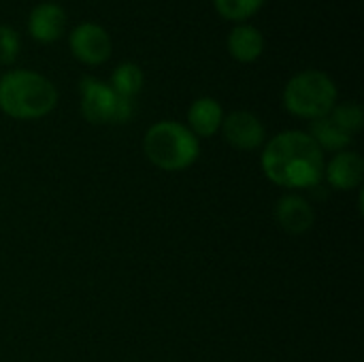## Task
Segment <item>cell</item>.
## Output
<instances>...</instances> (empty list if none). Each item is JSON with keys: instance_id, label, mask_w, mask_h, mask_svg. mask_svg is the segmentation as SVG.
<instances>
[{"instance_id": "1", "label": "cell", "mask_w": 364, "mask_h": 362, "mask_svg": "<svg viewBox=\"0 0 364 362\" xmlns=\"http://www.w3.org/2000/svg\"><path fill=\"white\" fill-rule=\"evenodd\" d=\"M262 169L282 188H314L324 177V154L307 132L288 130L267 143Z\"/></svg>"}, {"instance_id": "2", "label": "cell", "mask_w": 364, "mask_h": 362, "mask_svg": "<svg viewBox=\"0 0 364 362\" xmlns=\"http://www.w3.org/2000/svg\"><path fill=\"white\" fill-rule=\"evenodd\" d=\"M55 102L53 83L34 70H11L0 79V109L15 119L43 117Z\"/></svg>"}, {"instance_id": "3", "label": "cell", "mask_w": 364, "mask_h": 362, "mask_svg": "<svg viewBox=\"0 0 364 362\" xmlns=\"http://www.w3.org/2000/svg\"><path fill=\"white\" fill-rule=\"evenodd\" d=\"M143 149L149 162L162 171H183L200 154L196 134L177 122L154 124L145 134Z\"/></svg>"}, {"instance_id": "4", "label": "cell", "mask_w": 364, "mask_h": 362, "mask_svg": "<svg viewBox=\"0 0 364 362\" xmlns=\"http://www.w3.org/2000/svg\"><path fill=\"white\" fill-rule=\"evenodd\" d=\"M284 102L290 113L318 119L333 111L337 102V85L322 70H303L288 81Z\"/></svg>"}, {"instance_id": "5", "label": "cell", "mask_w": 364, "mask_h": 362, "mask_svg": "<svg viewBox=\"0 0 364 362\" xmlns=\"http://www.w3.org/2000/svg\"><path fill=\"white\" fill-rule=\"evenodd\" d=\"M81 111L83 117L92 124H107V122H128L132 117L134 105L132 98L117 96L111 85L94 79H81Z\"/></svg>"}, {"instance_id": "6", "label": "cell", "mask_w": 364, "mask_h": 362, "mask_svg": "<svg viewBox=\"0 0 364 362\" xmlns=\"http://www.w3.org/2000/svg\"><path fill=\"white\" fill-rule=\"evenodd\" d=\"M70 49L85 64H102L111 55V38L102 26L83 21L70 32Z\"/></svg>"}, {"instance_id": "7", "label": "cell", "mask_w": 364, "mask_h": 362, "mask_svg": "<svg viewBox=\"0 0 364 362\" xmlns=\"http://www.w3.org/2000/svg\"><path fill=\"white\" fill-rule=\"evenodd\" d=\"M220 128L224 132V139L237 149H256L264 141V126L250 111L228 113V117L222 119Z\"/></svg>"}, {"instance_id": "8", "label": "cell", "mask_w": 364, "mask_h": 362, "mask_svg": "<svg viewBox=\"0 0 364 362\" xmlns=\"http://www.w3.org/2000/svg\"><path fill=\"white\" fill-rule=\"evenodd\" d=\"M277 222L284 230H288L290 235H303L307 233L314 222H316V213L311 209V205L296 194H288L277 203Z\"/></svg>"}, {"instance_id": "9", "label": "cell", "mask_w": 364, "mask_h": 362, "mask_svg": "<svg viewBox=\"0 0 364 362\" xmlns=\"http://www.w3.org/2000/svg\"><path fill=\"white\" fill-rule=\"evenodd\" d=\"M28 28L30 34L38 41H55L66 28V13L53 2H43L32 9Z\"/></svg>"}, {"instance_id": "10", "label": "cell", "mask_w": 364, "mask_h": 362, "mask_svg": "<svg viewBox=\"0 0 364 362\" xmlns=\"http://www.w3.org/2000/svg\"><path fill=\"white\" fill-rule=\"evenodd\" d=\"M364 175L363 158L356 151H341L337 154L331 164L326 166L328 183L337 190H354L360 186Z\"/></svg>"}, {"instance_id": "11", "label": "cell", "mask_w": 364, "mask_h": 362, "mask_svg": "<svg viewBox=\"0 0 364 362\" xmlns=\"http://www.w3.org/2000/svg\"><path fill=\"white\" fill-rule=\"evenodd\" d=\"M224 119V111L218 100L213 98H198L192 102L188 111L190 130L198 137H211L220 130Z\"/></svg>"}, {"instance_id": "12", "label": "cell", "mask_w": 364, "mask_h": 362, "mask_svg": "<svg viewBox=\"0 0 364 362\" xmlns=\"http://www.w3.org/2000/svg\"><path fill=\"white\" fill-rule=\"evenodd\" d=\"M228 49L241 62H254L264 49V36L258 28L241 23L228 34Z\"/></svg>"}, {"instance_id": "13", "label": "cell", "mask_w": 364, "mask_h": 362, "mask_svg": "<svg viewBox=\"0 0 364 362\" xmlns=\"http://www.w3.org/2000/svg\"><path fill=\"white\" fill-rule=\"evenodd\" d=\"M309 137L320 145V149L322 147H326V149H343L354 139L348 132H343L328 115L318 117V119L311 122V134Z\"/></svg>"}, {"instance_id": "14", "label": "cell", "mask_w": 364, "mask_h": 362, "mask_svg": "<svg viewBox=\"0 0 364 362\" xmlns=\"http://www.w3.org/2000/svg\"><path fill=\"white\" fill-rule=\"evenodd\" d=\"M143 87V70L132 64V62H124L113 70L111 77V90L117 96L124 98H134L139 94V90Z\"/></svg>"}, {"instance_id": "15", "label": "cell", "mask_w": 364, "mask_h": 362, "mask_svg": "<svg viewBox=\"0 0 364 362\" xmlns=\"http://www.w3.org/2000/svg\"><path fill=\"white\" fill-rule=\"evenodd\" d=\"M328 117L350 137H354L356 132H360L363 128V109L354 102H346L339 107H333V111L328 113Z\"/></svg>"}, {"instance_id": "16", "label": "cell", "mask_w": 364, "mask_h": 362, "mask_svg": "<svg viewBox=\"0 0 364 362\" xmlns=\"http://www.w3.org/2000/svg\"><path fill=\"white\" fill-rule=\"evenodd\" d=\"M213 2L218 11L228 19H245L264 4V0H213Z\"/></svg>"}, {"instance_id": "17", "label": "cell", "mask_w": 364, "mask_h": 362, "mask_svg": "<svg viewBox=\"0 0 364 362\" xmlns=\"http://www.w3.org/2000/svg\"><path fill=\"white\" fill-rule=\"evenodd\" d=\"M19 53V36L11 26H0V62L9 64Z\"/></svg>"}]
</instances>
